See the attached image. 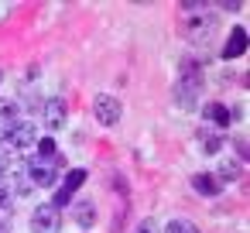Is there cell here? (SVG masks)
<instances>
[{
    "instance_id": "cell-13",
    "label": "cell",
    "mask_w": 250,
    "mask_h": 233,
    "mask_svg": "<svg viewBox=\"0 0 250 233\" xmlns=\"http://www.w3.org/2000/svg\"><path fill=\"white\" fill-rule=\"evenodd\" d=\"M83 182H86V168H72V171H65L62 192H65V195H72L76 189H83Z\"/></svg>"
},
{
    "instance_id": "cell-7",
    "label": "cell",
    "mask_w": 250,
    "mask_h": 233,
    "mask_svg": "<svg viewBox=\"0 0 250 233\" xmlns=\"http://www.w3.org/2000/svg\"><path fill=\"white\" fill-rule=\"evenodd\" d=\"M212 31H216V18H212V14H206V18H195V21H188V38H192L195 45H209Z\"/></svg>"
},
{
    "instance_id": "cell-3",
    "label": "cell",
    "mask_w": 250,
    "mask_h": 233,
    "mask_svg": "<svg viewBox=\"0 0 250 233\" xmlns=\"http://www.w3.org/2000/svg\"><path fill=\"white\" fill-rule=\"evenodd\" d=\"M35 141H38V127H35L31 120H18V124H11L7 141L0 144V148H7V151H21V148H28V144H35Z\"/></svg>"
},
{
    "instance_id": "cell-20",
    "label": "cell",
    "mask_w": 250,
    "mask_h": 233,
    "mask_svg": "<svg viewBox=\"0 0 250 233\" xmlns=\"http://www.w3.org/2000/svg\"><path fill=\"white\" fill-rule=\"evenodd\" d=\"M236 151H240V161H247V141L236 137Z\"/></svg>"
},
{
    "instance_id": "cell-15",
    "label": "cell",
    "mask_w": 250,
    "mask_h": 233,
    "mask_svg": "<svg viewBox=\"0 0 250 233\" xmlns=\"http://www.w3.org/2000/svg\"><path fill=\"white\" fill-rule=\"evenodd\" d=\"M18 100H0V120H7V124H14V117H18Z\"/></svg>"
},
{
    "instance_id": "cell-23",
    "label": "cell",
    "mask_w": 250,
    "mask_h": 233,
    "mask_svg": "<svg viewBox=\"0 0 250 233\" xmlns=\"http://www.w3.org/2000/svg\"><path fill=\"white\" fill-rule=\"evenodd\" d=\"M0 233H11V223L7 219H0Z\"/></svg>"
},
{
    "instance_id": "cell-8",
    "label": "cell",
    "mask_w": 250,
    "mask_h": 233,
    "mask_svg": "<svg viewBox=\"0 0 250 233\" xmlns=\"http://www.w3.org/2000/svg\"><path fill=\"white\" fill-rule=\"evenodd\" d=\"M202 117L212 120L216 127H229V124L240 117V110H229V106H223V103H206V106H202Z\"/></svg>"
},
{
    "instance_id": "cell-19",
    "label": "cell",
    "mask_w": 250,
    "mask_h": 233,
    "mask_svg": "<svg viewBox=\"0 0 250 233\" xmlns=\"http://www.w3.org/2000/svg\"><path fill=\"white\" fill-rule=\"evenodd\" d=\"M7 206H11V189H7V185H0V212H4Z\"/></svg>"
},
{
    "instance_id": "cell-21",
    "label": "cell",
    "mask_w": 250,
    "mask_h": 233,
    "mask_svg": "<svg viewBox=\"0 0 250 233\" xmlns=\"http://www.w3.org/2000/svg\"><path fill=\"white\" fill-rule=\"evenodd\" d=\"M14 124H18V120H14ZM7 130H11V124H7V120H0V144L7 141Z\"/></svg>"
},
{
    "instance_id": "cell-4",
    "label": "cell",
    "mask_w": 250,
    "mask_h": 233,
    "mask_svg": "<svg viewBox=\"0 0 250 233\" xmlns=\"http://www.w3.org/2000/svg\"><path fill=\"white\" fill-rule=\"evenodd\" d=\"M93 113H96V120L103 124V127H117L120 124V117H124V106H120V100L117 96H96L93 100Z\"/></svg>"
},
{
    "instance_id": "cell-9",
    "label": "cell",
    "mask_w": 250,
    "mask_h": 233,
    "mask_svg": "<svg viewBox=\"0 0 250 233\" xmlns=\"http://www.w3.org/2000/svg\"><path fill=\"white\" fill-rule=\"evenodd\" d=\"M247 52V28H229V38H226V45H223V59H240Z\"/></svg>"
},
{
    "instance_id": "cell-24",
    "label": "cell",
    "mask_w": 250,
    "mask_h": 233,
    "mask_svg": "<svg viewBox=\"0 0 250 233\" xmlns=\"http://www.w3.org/2000/svg\"><path fill=\"white\" fill-rule=\"evenodd\" d=\"M0 83H4V69H0Z\"/></svg>"
},
{
    "instance_id": "cell-11",
    "label": "cell",
    "mask_w": 250,
    "mask_h": 233,
    "mask_svg": "<svg viewBox=\"0 0 250 233\" xmlns=\"http://www.w3.org/2000/svg\"><path fill=\"white\" fill-rule=\"evenodd\" d=\"M72 216H76V223H79L83 230H89V226L96 223V206H93V199H79V202L72 206Z\"/></svg>"
},
{
    "instance_id": "cell-10",
    "label": "cell",
    "mask_w": 250,
    "mask_h": 233,
    "mask_svg": "<svg viewBox=\"0 0 250 233\" xmlns=\"http://www.w3.org/2000/svg\"><path fill=\"white\" fill-rule=\"evenodd\" d=\"M192 189H195L199 195L212 199V195H219V192H223V182H219L216 175H209V171H199V175H192Z\"/></svg>"
},
{
    "instance_id": "cell-18",
    "label": "cell",
    "mask_w": 250,
    "mask_h": 233,
    "mask_svg": "<svg viewBox=\"0 0 250 233\" xmlns=\"http://www.w3.org/2000/svg\"><path fill=\"white\" fill-rule=\"evenodd\" d=\"M14 192H18V195H28V192H31L28 175H14Z\"/></svg>"
},
{
    "instance_id": "cell-6",
    "label": "cell",
    "mask_w": 250,
    "mask_h": 233,
    "mask_svg": "<svg viewBox=\"0 0 250 233\" xmlns=\"http://www.w3.org/2000/svg\"><path fill=\"white\" fill-rule=\"evenodd\" d=\"M38 117L45 120V127H48V130H62V127H65V117H69V110H65V100H62V96H52V100H45Z\"/></svg>"
},
{
    "instance_id": "cell-2",
    "label": "cell",
    "mask_w": 250,
    "mask_h": 233,
    "mask_svg": "<svg viewBox=\"0 0 250 233\" xmlns=\"http://www.w3.org/2000/svg\"><path fill=\"white\" fill-rule=\"evenodd\" d=\"M59 165H62V154H55L52 161L48 158H35V161H28V182L31 185H38V189H52L55 182H59Z\"/></svg>"
},
{
    "instance_id": "cell-17",
    "label": "cell",
    "mask_w": 250,
    "mask_h": 233,
    "mask_svg": "<svg viewBox=\"0 0 250 233\" xmlns=\"http://www.w3.org/2000/svg\"><path fill=\"white\" fill-rule=\"evenodd\" d=\"M168 233H199V226L188 223V219H171L168 223Z\"/></svg>"
},
{
    "instance_id": "cell-5",
    "label": "cell",
    "mask_w": 250,
    "mask_h": 233,
    "mask_svg": "<svg viewBox=\"0 0 250 233\" xmlns=\"http://www.w3.org/2000/svg\"><path fill=\"white\" fill-rule=\"evenodd\" d=\"M31 226H35V233H59V226H62V209H55L52 202H42V206L31 212Z\"/></svg>"
},
{
    "instance_id": "cell-22",
    "label": "cell",
    "mask_w": 250,
    "mask_h": 233,
    "mask_svg": "<svg viewBox=\"0 0 250 233\" xmlns=\"http://www.w3.org/2000/svg\"><path fill=\"white\" fill-rule=\"evenodd\" d=\"M137 233H158V230H154V223H151V219H144V223L137 226Z\"/></svg>"
},
{
    "instance_id": "cell-12",
    "label": "cell",
    "mask_w": 250,
    "mask_h": 233,
    "mask_svg": "<svg viewBox=\"0 0 250 233\" xmlns=\"http://www.w3.org/2000/svg\"><path fill=\"white\" fill-rule=\"evenodd\" d=\"M199 148H202L206 154H219V148H223V134H216V130H202Z\"/></svg>"
},
{
    "instance_id": "cell-14",
    "label": "cell",
    "mask_w": 250,
    "mask_h": 233,
    "mask_svg": "<svg viewBox=\"0 0 250 233\" xmlns=\"http://www.w3.org/2000/svg\"><path fill=\"white\" fill-rule=\"evenodd\" d=\"M240 178V161H223L219 165V182H233Z\"/></svg>"
},
{
    "instance_id": "cell-1",
    "label": "cell",
    "mask_w": 250,
    "mask_h": 233,
    "mask_svg": "<svg viewBox=\"0 0 250 233\" xmlns=\"http://www.w3.org/2000/svg\"><path fill=\"white\" fill-rule=\"evenodd\" d=\"M202 83H206V76H202V65H199L192 55H185V59H182V65H178L175 89H171V96H175V106H182V110H192V106L199 103Z\"/></svg>"
},
{
    "instance_id": "cell-16",
    "label": "cell",
    "mask_w": 250,
    "mask_h": 233,
    "mask_svg": "<svg viewBox=\"0 0 250 233\" xmlns=\"http://www.w3.org/2000/svg\"><path fill=\"white\" fill-rule=\"evenodd\" d=\"M55 154H59L55 141H52V137H42V141H38V158H48V161H52Z\"/></svg>"
}]
</instances>
